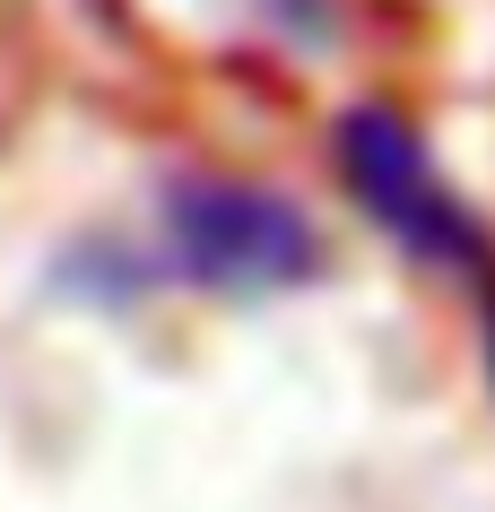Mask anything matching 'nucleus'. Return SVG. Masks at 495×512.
Returning a JSON list of instances; mask_svg holds the SVG:
<instances>
[{
  "label": "nucleus",
  "instance_id": "f257e3e1",
  "mask_svg": "<svg viewBox=\"0 0 495 512\" xmlns=\"http://www.w3.org/2000/svg\"><path fill=\"white\" fill-rule=\"evenodd\" d=\"M148 278H183L200 296H287L330 270L322 226L270 183L244 174H174L157 191V252H139Z\"/></svg>",
  "mask_w": 495,
  "mask_h": 512
},
{
  "label": "nucleus",
  "instance_id": "f03ea898",
  "mask_svg": "<svg viewBox=\"0 0 495 512\" xmlns=\"http://www.w3.org/2000/svg\"><path fill=\"white\" fill-rule=\"evenodd\" d=\"M330 165H339L348 200H357L409 261H426V270H443V278H478L495 261L487 217L443 183L426 131H417L400 105H374V96L348 105L330 122Z\"/></svg>",
  "mask_w": 495,
  "mask_h": 512
},
{
  "label": "nucleus",
  "instance_id": "7ed1b4c3",
  "mask_svg": "<svg viewBox=\"0 0 495 512\" xmlns=\"http://www.w3.org/2000/svg\"><path fill=\"white\" fill-rule=\"evenodd\" d=\"M469 296H478V322H487V374H495V261L469 278Z\"/></svg>",
  "mask_w": 495,
  "mask_h": 512
}]
</instances>
